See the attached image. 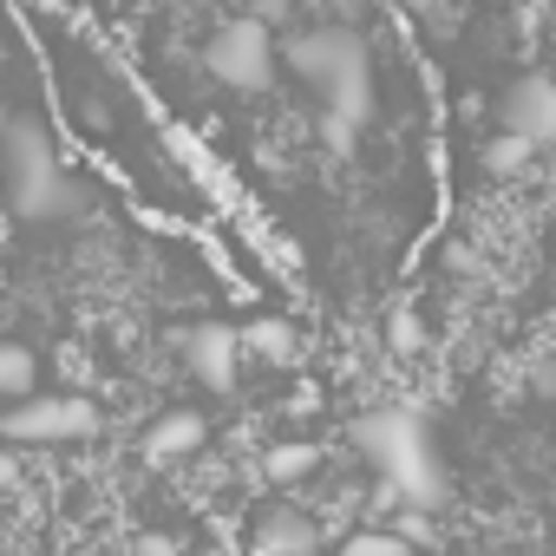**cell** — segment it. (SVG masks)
<instances>
[{
    "label": "cell",
    "mask_w": 556,
    "mask_h": 556,
    "mask_svg": "<svg viewBox=\"0 0 556 556\" xmlns=\"http://www.w3.org/2000/svg\"><path fill=\"white\" fill-rule=\"evenodd\" d=\"M354 452L380 471V484H393L400 510L406 517H432L445 510V458H439V439H432V419L419 406H374L348 426Z\"/></svg>",
    "instance_id": "1"
},
{
    "label": "cell",
    "mask_w": 556,
    "mask_h": 556,
    "mask_svg": "<svg viewBox=\"0 0 556 556\" xmlns=\"http://www.w3.org/2000/svg\"><path fill=\"white\" fill-rule=\"evenodd\" d=\"M282 60H289V73L321 99V112H341V118L367 125V112H374V53H367L361 34H348L341 21L302 27V34H289Z\"/></svg>",
    "instance_id": "2"
},
{
    "label": "cell",
    "mask_w": 556,
    "mask_h": 556,
    "mask_svg": "<svg viewBox=\"0 0 556 556\" xmlns=\"http://www.w3.org/2000/svg\"><path fill=\"white\" fill-rule=\"evenodd\" d=\"M0 170H8V203L27 223L73 216L79 190H73V177H66V164H60V151H53L40 118H27V112L8 118V131H0Z\"/></svg>",
    "instance_id": "3"
},
{
    "label": "cell",
    "mask_w": 556,
    "mask_h": 556,
    "mask_svg": "<svg viewBox=\"0 0 556 556\" xmlns=\"http://www.w3.org/2000/svg\"><path fill=\"white\" fill-rule=\"evenodd\" d=\"M203 66H210L229 92H268L275 73H282V47H275V34H268L255 14H242V21H223V27L210 34Z\"/></svg>",
    "instance_id": "4"
},
{
    "label": "cell",
    "mask_w": 556,
    "mask_h": 556,
    "mask_svg": "<svg viewBox=\"0 0 556 556\" xmlns=\"http://www.w3.org/2000/svg\"><path fill=\"white\" fill-rule=\"evenodd\" d=\"M99 432V406L73 400V393H34L27 406H14L0 419V439L8 445H73Z\"/></svg>",
    "instance_id": "5"
},
{
    "label": "cell",
    "mask_w": 556,
    "mask_h": 556,
    "mask_svg": "<svg viewBox=\"0 0 556 556\" xmlns=\"http://www.w3.org/2000/svg\"><path fill=\"white\" fill-rule=\"evenodd\" d=\"M497 118L510 138H523L530 151H556V79L549 73H523L504 99H497Z\"/></svg>",
    "instance_id": "6"
},
{
    "label": "cell",
    "mask_w": 556,
    "mask_h": 556,
    "mask_svg": "<svg viewBox=\"0 0 556 556\" xmlns=\"http://www.w3.org/2000/svg\"><path fill=\"white\" fill-rule=\"evenodd\" d=\"M177 348H184V367L210 387V393H236V361H242V334L229 328V321H197L190 334H177Z\"/></svg>",
    "instance_id": "7"
},
{
    "label": "cell",
    "mask_w": 556,
    "mask_h": 556,
    "mask_svg": "<svg viewBox=\"0 0 556 556\" xmlns=\"http://www.w3.org/2000/svg\"><path fill=\"white\" fill-rule=\"evenodd\" d=\"M203 439H210V426H203L197 413H164V419H151V432H144V458H151V465H184V458L203 452Z\"/></svg>",
    "instance_id": "8"
},
{
    "label": "cell",
    "mask_w": 556,
    "mask_h": 556,
    "mask_svg": "<svg viewBox=\"0 0 556 556\" xmlns=\"http://www.w3.org/2000/svg\"><path fill=\"white\" fill-rule=\"evenodd\" d=\"M255 543H262L268 556H315V549H321V523H315L308 510H268L262 530H255Z\"/></svg>",
    "instance_id": "9"
},
{
    "label": "cell",
    "mask_w": 556,
    "mask_h": 556,
    "mask_svg": "<svg viewBox=\"0 0 556 556\" xmlns=\"http://www.w3.org/2000/svg\"><path fill=\"white\" fill-rule=\"evenodd\" d=\"M34 380H40L34 354H27L21 341H0V400H14V406H27V400H34Z\"/></svg>",
    "instance_id": "10"
},
{
    "label": "cell",
    "mask_w": 556,
    "mask_h": 556,
    "mask_svg": "<svg viewBox=\"0 0 556 556\" xmlns=\"http://www.w3.org/2000/svg\"><path fill=\"white\" fill-rule=\"evenodd\" d=\"M242 348H249L255 361H268V367H295V354H302L295 328H282V321H255V328L242 334Z\"/></svg>",
    "instance_id": "11"
},
{
    "label": "cell",
    "mask_w": 556,
    "mask_h": 556,
    "mask_svg": "<svg viewBox=\"0 0 556 556\" xmlns=\"http://www.w3.org/2000/svg\"><path fill=\"white\" fill-rule=\"evenodd\" d=\"M334 556H419V549H413V536H406V530L361 523V530H348V536H341V549H334Z\"/></svg>",
    "instance_id": "12"
},
{
    "label": "cell",
    "mask_w": 556,
    "mask_h": 556,
    "mask_svg": "<svg viewBox=\"0 0 556 556\" xmlns=\"http://www.w3.org/2000/svg\"><path fill=\"white\" fill-rule=\"evenodd\" d=\"M315 465H321L315 445H268V458H262V471H268V478H282V484H289V478H308Z\"/></svg>",
    "instance_id": "13"
},
{
    "label": "cell",
    "mask_w": 556,
    "mask_h": 556,
    "mask_svg": "<svg viewBox=\"0 0 556 556\" xmlns=\"http://www.w3.org/2000/svg\"><path fill=\"white\" fill-rule=\"evenodd\" d=\"M530 157H536V151H530L523 138H510V131H504V138H491V151H484L491 177H517V170H530Z\"/></svg>",
    "instance_id": "14"
},
{
    "label": "cell",
    "mask_w": 556,
    "mask_h": 556,
    "mask_svg": "<svg viewBox=\"0 0 556 556\" xmlns=\"http://www.w3.org/2000/svg\"><path fill=\"white\" fill-rule=\"evenodd\" d=\"M315 131H321V144H328L334 157H354V144H361V125H354V118H341V112H321V118H315Z\"/></svg>",
    "instance_id": "15"
},
{
    "label": "cell",
    "mask_w": 556,
    "mask_h": 556,
    "mask_svg": "<svg viewBox=\"0 0 556 556\" xmlns=\"http://www.w3.org/2000/svg\"><path fill=\"white\" fill-rule=\"evenodd\" d=\"M125 556H184V543L164 536V530H138V536L125 543Z\"/></svg>",
    "instance_id": "16"
},
{
    "label": "cell",
    "mask_w": 556,
    "mask_h": 556,
    "mask_svg": "<svg viewBox=\"0 0 556 556\" xmlns=\"http://www.w3.org/2000/svg\"><path fill=\"white\" fill-rule=\"evenodd\" d=\"M530 393H543V400H556V354H543V361L530 367Z\"/></svg>",
    "instance_id": "17"
},
{
    "label": "cell",
    "mask_w": 556,
    "mask_h": 556,
    "mask_svg": "<svg viewBox=\"0 0 556 556\" xmlns=\"http://www.w3.org/2000/svg\"><path fill=\"white\" fill-rule=\"evenodd\" d=\"M387 341H393L400 354H413V348H419V321H413V315H400V321L387 328Z\"/></svg>",
    "instance_id": "18"
},
{
    "label": "cell",
    "mask_w": 556,
    "mask_h": 556,
    "mask_svg": "<svg viewBox=\"0 0 556 556\" xmlns=\"http://www.w3.org/2000/svg\"><path fill=\"white\" fill-rule=\"evenodd\" d=\"M8 484H14V458H8V452H0V491H8Z\"/></svg>",
    "instance_id": "19"
},
{
    "label": "cell",
    "mask_w": 556,
    "mask_h": 556,
    "mask_svg": "<svg viewBox=\"0 0 556 556\" xmlns=\"http://www.w3.org/2000/svg\"><path fill=\"white\" fill-rule=\"evenodd\" d=\"M79 556H99V549H79Z\"/></svg>",
    "instance_id": "20"
}]
</instances>
